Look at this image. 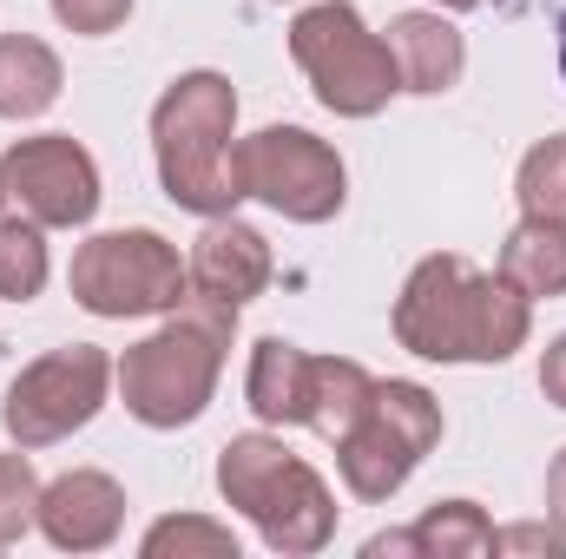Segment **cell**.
I'll return each mask as SVG.
<instances>
[{
	"label": "cell",
	"mask_w": 566,
	"mask_h": 559,
	"mask_svg": "<svg viewBox=\"0 0 566 559\" xmlns=\"http://www.w3.org/2000/svg\"><path fill=\"white\" fill-rule=\"evenodd\" d=\"M494 553L566 559V534L554 527V520H514V527H494Z\"/></svg>",
	"instance_id": "24"
},
{
	"label": "cell",
	"mask_w": 566,
	"mask_h": 559,
	"mask_svg": "<svg viewBox=\"0 0 566 559\" xmlns=\"http://www.w3.org/2000/svg\"><path fill=\"white\" fill-rule=\"evenodd\" d=\"M218 500L244 514L258 540L283 559H310L336 540V494L283 441V428H251L218 447Z\"/></svg>",
	"instance_id": "4"
},
{
	"label": "cell",
	"mask_w": 566,
	"mask_h": 559,
	"mask_svg": "<svg viewBox=\"0 0 566 559\" xmlns=\"http://www.w3.org/2000/svg\"><path fill=\"white\" fill-rule=\"evenodd\" d=\"M145 559H238V534L211 514H165L139 540Z\"/></svg>",
	"instance_id": "20"
},
{
	"label": "cell",
	"mask_w": 566,
	"mask_h": 559,
	"mask_svg": "<svg viewBox=\"0 0 566 559\" xmlns=\"http://www.w3.org/2000/svg\"><path fill=\"white\" fill-rule=\"evenodd\" d=\"M40 487H46V481L33 474L27 447L0 454V553L20 547L27 534H40Z\"/></svg>",
	"instance_id": "22"
},
{
	"label": "cell",
	"mask_w": 566,
	"mask_h": 559,
	"mask_svg": "<svg viewBox=\"0 0 566 559\" xmlns=\"http://www.w3.org/2000/svg\"><path fill=\"white\" fill-rule=\"evenodd\" d=\"M547 520L566 534V447L547 461Z\"/></svg>",
	"instance_id": "26"
},
{
	"label": "cell",
	"mask_w": 566,
	"mask_h": 559,
	"mask_svg": "<svg viewBox=\"0 0 566 559\" xmlns=\"http://www.w3.org/2000/svg\"><path fill=\"white\" fill-rule=\"evenodd\" d=\"M158 191L191 218H224L244 204L238 184V86L211 66L178 73L151 106Z\"/></svg>",
	"instance_id": "3"
},
{
	"label": "cell",
	"mask_w": 566,
	"mask_h": 559,
	"mask_svg": "<svg viewBox=\"0 0 566 559\" xmlns=\"http://www.w3.org/2000/svg\"><path fill=\"white\" fill-rule=\"evenodd\" d=\"M303 402H310V349L264 336L244 369V409L264 428H303Z\"/></svg>",
	"instance_id": "14"
},
{
	"label": "cell",
	"mask_w": 566,
	"mask_h": 559,
	"mask_svg": "<svg viewBox=\"0 0 566 559\" xmlns=\"http://www.w3.org/2000/svg\"><path fill=\"white\" fill-rule=\"evenodd\" d=\"M133 7L139 0H53V20L66 33H80V40H106V33H119L133 20Z\"/></svg>",
	"instance_id": "23"
},
{
	"label": "cell",
	"mask_w": 566,
	"mask_h": 559,
	"mask_svg": "<svg viewBox=\"0 0 566 559\" xmlns=\"http://www.w3.org/2000/svg\"><path fill=\"white\" fill-rule=\"evenodd\" d=\"M560 80H566V13H560Z\"/></svg>",
	"instance_id": "28"
},
{
	"label": "cell",
	"mask_w": 566,
	"mask_h": 559,
	"mask_svg": "<svg viewBox=\"0 0 566 559\" xmlns=\"http://www.w3.org/2000/svg\"><path fill=\"white\" fill-rule=\"evenodd\" d=\"M0 211H7V204H0Z\"/></svg>",
	"instance_id": "30"
},
{
	"label": "cell",
	"mask_w": 566,
	"mask_h": 559,
	"mask_svg": "<svg viewBox=\"0 0 566 559\" xmlns=\"http://www.w3.org/2000/svg\"><path fill=\"white\" fill-rule=\"evenodd\" d=\"M113 402V356L99 342H66V349H46L33 356L13 382H7V402H0V428L13 447L40 454L80 428H93L99 409Z\"/></svg>",
	"instance_id": "8"
},
{
	"label": "cell",
	"mask_w": 566,
	"mask_h": 559,
	"mask_svg": "<svg viewBox=\"0 0 566 559\" xmlns=\"http://www.w3.org/2000/svg\"><path fill=\"white\" fill-rule=\"evenodd\" d=\"M231 336H238V309H224L198 289L178 309H165V323L113 362V389H119L126 415L139 428H158V434L191 428L224 382Z\"/></svg>",
	"instance_id": "2"
},
{
	"label": "cell",
	"mask_w": 566,
	"mask_h": 559,
	"mask_svg": "<svg viewBox=\"0 0 566 559\" xmlns=\"http://www.w3.org/2000/svg\"><path fill=\"white\" fill-rule=\"evenodd\" d=\"M541 395H547L554 409H566V329L541 349Z\"/></svg>",
	"instance_id": "25"
},
{
	"label": "cell",
	"mask_w": 566,
	"mask_h": 559,
	"mask_svg": "<svg viewBox=\"0 0 566 559\" xmlns=\"http://www.w3.org/2000/svg\"><path fill=\"white\" fill-rule=\"evenodd\" d=\"M60 86H66V66L40 33H0V119L27 126V119L53 113Z\"/></svg>",
	"instance_id": "15"
},
{
	"label": "cell",
	"mask_w": 566,
	"mask_h": 559,
	"mask_svg": "<svg viewBox=\"0 0 566 559\" xmlns=\"http://www.w3.org/2000/svg\"><path fill=\"white\" fill-rule=\"evenodd\" d=\"M53 277L46 231L20 211H0V303H33Z\"/></svg>",
	"instance_id": "19"
},
{
	"label": "cell",
	"mask_w": 566,
	"mask_h": 559,
	"mask_svg": "<svg viewBox=\"0 0 566 559\" xmlns=\"http://www.w3.org/2000/svg\"><path fill=\"white\" fill-rule=\"evenodd\" d=\"M185 271H191V289L198 296H211L224 309H244V303H258L271 289L277 257H271V238L258 224H244L238 211H224V218H205Z\"/></svg>",
	"instance_id": "12"
},
{
	"label": "cell",
	"mask_w": 566,
	"mask_h": 559,
	"mask_svg": "<svg viewBox=\"0 0 566 559\" xmlns=\"http://www.w3.org/2000/svg\"><path fill=\"white\" fill-rule=\"evenodd\" d=\"M238 184L244 198H258L264 211H277L290 224H329L349 204L343 151L303 126H264L238 139Z\"/></svg>",
	"instance_id": "9"
},
{
	"label": "cell",
	"mask_w": 566,
	"mask_h": 559,
	"mask_svg": "<svg viewBox=\"0 0 566 559\" xmlns=\"http://www.w3.org/2000/svg\"><path fill=\"white\" fill-rule=\"evenodd\" d=\"M99 165L73 133H33L0 151V204L40 231H86L99 218Z\"/></svg>",
	"instance_id": "10"
},
{
	"label": "cell",
	"mask_w": 566,
	"mask_h": 559,
	"mask_svg": "<svg viewBox=\"0 0 566 559\" xmlns=\"http://www.w3.org/2000/svg\"><path fill=\"white\" fill-rule=\"evenodd\" d=\"M514 198L527 218H566V133L527 145V158L514 171Z\"/></svg>",
	"instance_id": "21"
},
{
	"label": "cell",
	"mask_w": 566,
	"mask_h": 559,
	"mask_svg": "<svg viewBox=\"0 0 566 559\" xmlns=\"http://www.w3.org/2000/svg\"><path fill=\"white\" fill-rule=\"evenodd\" d=\"M428 7H441V13H474L481 0H428Z\"/></svg>",
	"instance_id": "27"
},
{
	"label": "cell",
	"mask_w": 566,
	"mask_h": 559,
	"mask_svg": "<svg viewBox=\"0 0 566 559\" xmlns=\"http://www.w3.org/2000/svg\"><path fill=\"white\" fill-rule=\"evenodd\" d=\"M290 60L310 80L316 106L336 119H376L402 93L389 40L349 0H303L290 20Z\"/></svg>",
	"instance_id": "5"
},
{
	"label": "cell",
	"mask_w": 566,
	"mask_h": 559,
	"mask_svg": "<svg viewBox=\"0 0 566 559\" xmlns=\"http://www.w3.org/2000/svg\"><path fill=\"white\" fill-rule=\"evenodd\" d=\"M389 329L422 362L488 369V362H514L527 349L534 303L501 277V271H474L461 251H434V257H422L402 277Z\"/></svg>",
	"instance_id": "1"
},
{
	"label": "cell",
	"mask_w": 566,
	"mask_h": 559,
	"mask_svg": "<svg viewBox=\"0 0 566 559\" xmlns=\"http://www.w3.org/2000/svg\"><path fill=\"white\" fill-rule=\"evenodd\" d=\"M271 7H283V0H271ZM296 7H303V0H296Z\"/></svg>",
	"instance_id": "29"
},
{
	"label": "cell",
	"mask_w": 566,
	"mask_h": 559,
	"mask_svg": "<svg viewBox=\"0 0 566 559\" xmlns=\"http://www.w3.org/2000/svg\"><path fill=\"white\" fill-rule=\"evenodd\" d=\"M494 271L514 283L527 303L566 296V218H527V211H521V224L507 231Z\"/></svg>",
	"instance_id": "16"
},
{
	"label": "cell",
	"mask_w": 566,
	"mask_h": 559,
	"mask_svg": "<svg viewBox=\"0 0 566 559\" xmlns=\"http://www.w3.org/2000/svg\"><path fill=\"white\" fill-rule=\"evenodd\" d=\"M66 289L86 316L99 323H133V316H165L191 296V271L171 238L158 231H93L73 251Z\"/></svg>",
	"instance_id": "7"
},
{
	"label": "cell",
	"mask_w": 566,
	"mask_h": 559,
	"mask_svg": "<svg viewBox=\"0 0 566 559\" xmlns=\"http://www.w3.org/2000/svg\"><path fill=\"white\" fill-rule=\"evenodd\" d=\"M369 395H376V376L363 369V362H349V356H310V402H303V428L316 434V441H343L356 415L369 409Z\"/></svg>",
	"instance_id": "17"
},
{
	"label": "cell",
	"mask_w": 566,
	"mask_h": 559,
	"mask_svg": "<svg viewBox=\"0 0 566 559\" xmlns=\"http://www.w3.org/2000/svg\"><path fill=\"white\" fill-rule=\"evenodd\" d=\"M416 559H488L494 553V520L474 500H434L409 527Z\"/></svg>",
	"instance_id": "18"
},
{
	"label": "cell",
	"mask_w": 566,
	"mask_h": 559,
	"mask_svg": "<svg viewBox=\"0 0 566 559\" xmlns=\"http://www.w3.org/2000/svg\"><path fill=\"white\" fill-rule=\"evenodd\" d=\"M382 40H389V53H396L402 93H416V99L454 93L461 73H468V40H461L454 13H441V7H409V13H396V20L382 27Z\"/></svg>",
	"instance_id": "13"
},
{
	"label": "cell",
	"mask_w": 566,
	"mask_h": 559,
	"mask_svg": "<svg viewBox=\"0 0 566 559\" xmlns=\"http://www.w3.org/2000/svg\"><path fill=\"white\" fill-rule=\"evenodd\" d=\"M126 534V487L106 467H66L40 487V540L53 553H106Z\"/></svg>",
	"instance_id": "11"
},
{
	"label": "cell",
	"mask_w": 566,
	"mask_h": 559,
	"mask_svg": "<svg viewBox=\"0 0 566 559\" xmlns=\"http://www.w3.org/2000/svg\"><path fill=\"white\" fill-rule=\"evenodd\" d=\"M441 428H448L441 421V402L428 395L422 382H396V376L382 382L376 376L369 409L336 441V474H343L349 500H363V507L396 500L416 481V467L441 447Z\"/></svg>",
	"instance_id": "6"
}]
</instances>
